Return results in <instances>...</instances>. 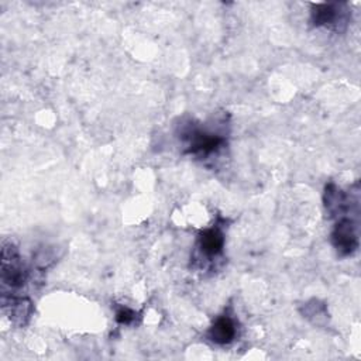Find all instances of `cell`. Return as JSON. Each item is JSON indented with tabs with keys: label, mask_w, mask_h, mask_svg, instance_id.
I'll use <instances>...</instances> for the list:
<instances>
[{
	"label": "cell",
	"mask_w": 361,
	"mask_h": 361,
	"mask_svg": "<svg viewBox=\"0 0 361 361\" xmlns=\"http://www.w3.org/2000/svg\"><path fill=\"white\" fill-rule=\"evenodd\" d=\"M182 138L186 141V148H188L186 151L195 155L213 154L226 142L224 137L216 133L206 131L196 126H189L183 131Z\"/></svg>",
	"instance_id": "obj_1"
},
{
	"label": "cell",
	"mask_w": 361,
	"mask_h": 361,
	"mask_svg": "<svg viewBox=\"0 0 361 361\" xmlns=\"http://www.w3.org/2000/svg\"><path fill=\"white\" fill-rule=\"evenodd\" d=\"M333 245L341 255L353 254L358 247L357 227L350 219H340L331 234Z\"/></svg>",
	"instance_id": "obj_2"
},
{
	"label": "cell",
	"mask_w": 361,
	"mask_h": 361,
	"mask_svg": "<svg viewBox=\"0 0 361 361\" xmlns=\"http://www.w3.org/2000/svg\"><path fill=\"white\" fill-rule=\"evenodd\" d=\"M1 282L10 288H20L25 282V271L18 261L16 250L3 248L1 254Z\"/></svg>",
	"instance_id": "obj_3"
},
{
	"label": "cell",
	"mask_w": 361,
	"mask_h": 361,
	"mask_svg": "<svg viewBox=\"0 0 361 361\" xmlns=\"http://www.w3.org/2000/svg\"><path fill=\"white\" fill-rule=\"evenodd\" d=\"M206 336L214 344H219V345L230 344L237 336L235 320L227 313L219 316L213 322V324L209 327Z\"/></svg>",
	"instance_id": "obj_4"
},
{
	"label": "cell",
	"mask_w": 361,
	"mask_h": 361,
	"mask_svg": "<svg viewBox=\"0 0 361 361\" xmlns=\"http://www.w3.org/2000/svg\"><path fill=\"white\" fill-rule=\"evenodd\" d=\"M197 247L202 255L207 258L217 257L224 247V235L221 228L214 226L203 230L197 237Z\"/></svg>",
	"instance_id": "obj_5"
},
{
	"label": "cell",
	"mask_w": 361,
	"mask_h": 361,
	"mask_svg": "<svg viewBox=\"0 0 361 361\" xmlns=\"http://www.w3.org/2000/svg\"><path fill=\"white\" fill-rule=\"evenodd\" d=\"M337 7H338V4H331V3L313 6L312 17H310L312 24L316 27L334 25L337 21V14H338Z\"/></svg>",
	"instance_id": "obj_6"
},
{
	"label": "cell",
	"mask_w": 361,
	"mask_h": 361,
	"mask_svg": "<svg viewBox=\"0 0 361 361\" xmlns=\"http://www.w3.org/2000/svg\"><path fill=\"white\" fill-rule=\"evenodd\" d=\"M134 319H135V313L128 307H120L116 312V320L121 324H130L131 322H134Z\"/></svg>",
	"instance_id": "obj_7"
}]
</instances>
